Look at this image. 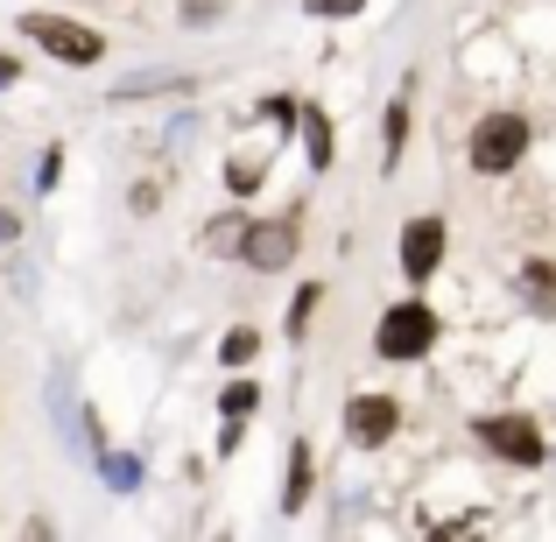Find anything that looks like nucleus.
<instances>
[{
	"label": "nucleus",
	"mask_w": 556,
	"mask_h": 542,
	"mask_svg": "<svg viewBox=\"0 0 556 542\" xmlns=\"http://www.w3.org/2000/svg\"><path fill=\"white\" fill-rule=\"evenodd\" d=\"M22 36L42 42L50 56H64V64H99V56H106V36L71 22V14H22Z\"/></svg>",
	"instance_id": "obj_1"
},
{
	"label": "nucleus",
	"mask_w": 556,
	"mask_h": 542,
	"mask_svg": "<svg viewBox=\"0 0 556 542\" xmlns=\"http://www.w3.org/2000/svg\"><path fill=\"white\" fill-rule=\"evenodd\" d=\"M521 155H529V121L521 113H486L472 135V169L479 177H507Z\"/></svg>",
	"instance_id": "obj_2"
},
{
	"label": "nucleus",
	"mask_w": 556,
	"mask_h": 542,
	"mask_svg": "<svg viewBox=\"0 0 556 542\" xmlns=\"http://www.w3.org/2000/svg\"><path fill=\"white\" fill-rule=\"evenodd\" d=\"M430 339H437V317L422 311V303H402V311H388L380 317V360H422L430 353Z\"/></svg>",
	"instance_id": "obj_3"
},
{
	"label": "nucleus",
	"mask_w": 556,
	"mask_h": 542,
	"mask_svg": "<svg viewBox=\"0 0 556 542\" xmlns=\"http://www.w3.org/2000/svg\"><path fill=\"white\" fill-rule=\"evenodd\" d=\"M289 254H296V226H289V218H261V226L240 232V261H247V268H261V275L289 268Z\"/></svg>",
	"instance_id": "obj_4"
},
{
	"label": "nucleus",
	"mask_w": 556,
	"mask_h": 542,
	"mask_svg": "<svg viewBox=\"0 0 556 542\" xmlns=\"http://www.w3.org/2000/svg\"><path fill=\"white\" fill-rule=\"evenodd\" d=\"M479 444L501 451V458H515V465H543V437H535L529 416H493V423H479Z\"/></svg>",
	"instance_id": "obj_5"
},
{
	"label": "nucleus",
	"mask_w": 556,
	"mask_h": 542,
	"mask_svg": "<svg viewBox=\"0 0 556 542\" xmlns=\"http://www.w3.org/2000/svg\"><path fill=\"white\" fill-rule=\"evenodd\" d=\"M437 261H444V218H416V226L402 232V275L408 282H430Z\"/></svg>",
	"instance_id": "obj_6"
},
{
	"label": "nucleus",
	"mask_w": 556,
	"mask_h": 542,
	"mask_svg": "<svg viewBox=\"0 0 556 542\" xmlns=\"http://www.w3.org/2000/svg\"><path fill=\"white\" fill-rule=\"evenodd\" d=\"M394 423H402V408H394L388 394H359V402L345 408V430H353V444H388Z\"/></svg>",
	"instance_id": "obj_7"
},
{
	"label": "nucleus",
	"mask_w": 556,
	"mask_h": 542,
	"mask_svg": "<svg viewBox=\"0 0 556 542\" xmlns=\"http://www.w3.org/2000/svg\"><path fill=\"white\" fill-rule=\"evenodd\" d=\"M402 141H408V106H388V121H380V149H388V169H394V155H402Z\"/></svg>",
	"instance_id": "obj_8"
},
{
	"label": "nucleus",
	"mask_w": 556,
	"mask_h": 542,
	"mask_svg": "<svg viewBox=\"0 0 556 542\" xmlns=\"http://www.w3.org/2000/svg\"><path fill=\"white\" fill-rule=\"evenodd\" d=\"M303 141H311V169H325L331 163V127H325V113H311V121H303Z\"/></svg>",
	"instance_id": "obj_9"
},
{
	"label": "nucleus",
	"mask_w": 556,
	"mask_h": 542,
	"mask_svg": "<svg viewBox=\"0 0 556 542\" xmlns=\"http://www.w3.org/2000/svg\"><path fill=\"white\" fill-rule=\"evenodd\" d=\"M261 121H275V127L289 135V127H296V99H282V92H275V99H261Z\"/></svg>",
	"instance_id": "obj_10"
},
{
	"label": "nucleus",
	"mask_w": 556,
	"mask_h": 542,
	"mask_svg": "<svg viewBox=\"0 0 556 542\" xmlns=\"http://www.w3.org/2000/svg\"><path fill=\"white\" fill-rule=\"evenodd\" d=\"M303 487H311V451L296 444V465H289V501H282V507H296V501H303Z\"/></svg>",
	"instance_id": "obj_11"
},
{
	"label": "nucleus",
	"mask_w": 556,
	"mask_h": 542,
	"mask_svg": "<svg viewBox=\"0 0 556 542\" xmlns=\"http://www.w3.org/2000/svg\"><path fill=\"white\" fill-rule=\"evenodd\" d=\"M529 289L543 303H556V268H549V261H529Z\"/></svg>",
	"instance_id": "obj_12"
},
{
	"label": "nucleus",
	"mask_w": 556,
	"mask_h": 542,
	"mask_svg": "<svg viewBox=\"0 0 556 542\" xmlns=\"http://www.w3.org/2000/svg\"><path fill=\"white\" fill-rule=\"evenodd\" d=\"M254 353H261V339H254V331H232V339H226V360H232V366H247Z\"/></svg>",
	"instance_id": "obj_13"
},
{
	"label": "nucleus",
	"mask_w": 556,
	"mask_h": 542,
	"mask_svg": "<svg viewBox=\"0 0 556 542\" xmlns=\"http://www.w3.org/2000/svg\"><path fill=\"white\" fill-rule=\"evenodd\" d=\"M254 408V380H240V388H226V416H247Z\"/></svg>",
	"instance_id": "obj_14"
},
{
	"label": "nucleus",
	"mask_w": 556,
	"mask_h": 542,
	"mask_svg": "<svg viewBox=\"0 0 556 542\" xmlns=\"http://www.w3.org/2000/svg\"><path fill=\"white\" fill-rule=\"evenodd\" d=\"M311 311H317V289H303V297H296V311H289V331H303V325H311Z\"/></svg>",
	"instance_id": "obj_15"
},
{
	"label": "nucleus",
	"mask_w": 556,
	"mask_h": 542,
	"mask_svg": "<svg viewBox=\"0 0 556 542\" xmlns=\"http://www.w3.org/2000/svg\"><path fill=\"white\" fill-rule=\"evenodd\" d=\"M261 184V163H232V190H254Z\"/></svg>",
	"instance_id": "obj_16"
},
{
	"label": "nucleus",
	"mask_w": 556,
	"mask_h": 542,
	"mask_svg": "<svg viewBox=\"0 0 556 542\" xmlns=\"http://www.w3.org/2000/svg\"><path fill=\"white\" fill-rule=\"evenodd\" d=\"M359 0H311V14H353Z\"/></svg>",
	"instance_id": "obj_17"
},
{
	"label": "nucleus",
	"mask_w": 556,
	"mask_h": 542,
	"mask_svg": "<svg viewBox=\"0 0 556 542\" xmlns=\"http://www.w3.org/2000/svg\"><path fill=\"white\" fill-rule=\"evenodd\" d=\"M14 232H22V218H14V212H0V240H14Z\"/></svg>",
	"instance_id": "obj_18"
},
{
	"label": "nucleus",
	"mask_w": 556,
	"mask_h": 542,
	"mask_svg": "<svg viewBox=\"0 0 556 542\" xmlns=\"http://www.w3.org/2000/svg\"><path fill=\"white\" fill-rule=\"evenodd\" d=\"M0 85H14V56H0Z\"/></svg>",
	"instance_id": "obj_19"
}]
</instances>
